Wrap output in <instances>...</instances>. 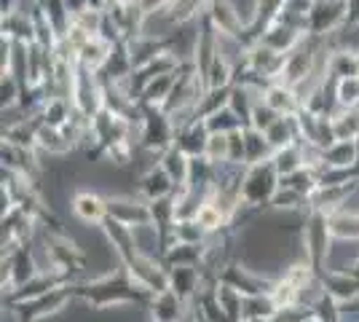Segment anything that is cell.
<instances>
[{
    "mask_svg": "<svg viewBox=\"0 0 359 322\" xmlns=\"http://www.w3.org/2000/svg\"><path fill=\"white\" fill-rule=\"evenodd\" d=\"M175 191H177V185L172 183V177H169L161 167L148 169V172L142 175V180H140V194H142L145 201H150V204L172 196Z\"/></svg>",
    "mask_w": 359,
    "mask_h": 322,
    "instance_id": "obj_1",
    "label": "cell"
},
{
    "mask_svg": "<svg viewBox=\"0 0 359 322\" xmlns=\"http://www.w3.org/2000/svg\"><path fill=\"white\" fill-rule=\"evenodd\" d=\"M182 309H185V298H180L175 290L158 293V295H153V304H150V320L180 322L182 320Z\"/></svg>",
    "mask_w": 359,
    "mask_h": 322,
    "instance_id": "obj_2",
    "label": "cell"
},
{
    "mask_svg": "<svg viewBox=\"0 0 359 322\" xmlns=\"http://www.w3.org/2000/svg\"><path fill=\"white\" fill-rule=\"evenodd\" d=\"M73 213L83 223H100L107 217V201L94 191H83L73 199Z\"/></svg>",
    "mask_w": 359,
    "mask_h": 322,
    "instance_id": "obj_3",
    "label": "cell"
},
{
    "mask_svg": "<svg viewBox=\"0 0 359 322\" xmlns=\"http://www.w3.org/2000/svg\"><path fill=\"white\" fill-rule=\"evenodd\" d=\"M335 102L344 110L359 107V78H344L335 81Z\"/></svg>",
    "mask_w": 359,
    "mask_h": 322,
    "instance_id": "obj_4",
    "label": "cell"
},
{
    "mask_svg": "<svg viewBox=\"0 0 359 322\" xmlns=\"http://www.w3.org/2000/svg\"><path fill=\"white\" fill-rule=\"evenodd\" d=\"M244 322H271V320H244Z\"/></svg>",
    "mask_w": 359,
    "mask_h": 322,
    "instance_id": "obj_5",
    "label": "cell"
}]
</instances>
